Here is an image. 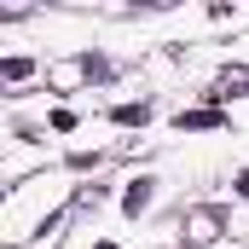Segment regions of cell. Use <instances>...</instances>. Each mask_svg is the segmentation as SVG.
<instances>
[{
	"mask_svg": "<svg viewBox=\"0 0 249 249\" xmlns=\"http://www.w3.org/2000/svg\"><path fill=\"white\" fill-rule=\"evenodd\" d=\"M151 186H157V180H133L127 197H122V214H145V209H151Z\"/></svg>",
	"mask_w": 249,
	"mask_h": 249,
	"instance_id": "obj_1",
	"label": "cell"
},
{
	"mask_svg": "<svg viewBox=\"0 0 249 249\" xmlns=\"http://www.w3.org/2000/svg\"><path fill=\"white\" fill-rule=\"evenodd\" d=\"M180 127H220V116L214 110H191V116H180Z\"/></svg>",
	"mask_w": 249,
	"mask_h": 249,
	"instance_id": "obj_2",
	"label": "cell"
},
{
	"mask_svg": "<svg viewBox=\"0 0 249 249\" xmlns=\"http://www.w3.org/2000/svg\"><path fill=\"white\" fill-rule=\"evenodd\" d=\"M145 116H151V105H122L116 110V122H145Z\"/></svg>",
	"mask_w": 249,
	"mask_h": 249,
	"instance_id": "obj_3",
	"label": "cell"
},
{
	"mask_svg": "<svg viewBox=\"0 0 249 249\" xmlns=\"http://www.w3.org/2000/svg\"><path fill=\"white\" fill-rule=\"evenodd\" d=\"M0 70H6V75H12V81H18V75H29V70H35V64H29V58H6V64H0Z\"/></svg>",
	"mask_w": 249,
	"mask_h": 249,
	"instance_id": "obj_4",
	"label": "cell"
},
{
	"mask_svg": "<svg viewBox=\"0 0 249 249\" xmlns=\"http://www.w3.org/2000/svg\"><path fill=\"white\" fill-rule=\"evenodd\" d=\"M238 197H249V174H238Z\"/></svg>",
	"mask_w": 249,
	"mask_h": 249,
	"instance_id": "obj_5",
	"label": "cell"
}]
</instances>
